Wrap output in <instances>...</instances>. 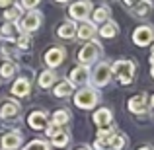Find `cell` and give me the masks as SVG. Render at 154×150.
<instances>
[{
	"label": "cell",
	"instance_id": "cell-1",
	"mask_svg": "<svg viewBox=\"0 0 154 150\" xmlns=\"http://www.w3.org/2000/svg\"><path fill=\"white\" fill-rule=\"evenodd\" d=\"M111 72H113V76L119 80V84L129 86V84L133 82V78H135V74H137V64L129 59H121V60H115V63L111 64Z\"/></svg>",
	"mask_w": 154,
	"mask_h": 150
},
{
	"label": "cell",
	"instance_id": "cell-2",
	"mask_svg": "<svg viewBox=\"0 0 154 150\" xmlns=\"http://www.w3.org/2000/svg\"><path fill=\"white\" fill-rule=\"evenodd\" d=\"M113 78V72H111V64L102 60L94 66V70L90 72V82L92 88H105Z\"/></svg>",
	"mask_w": 154,
	"mask_h": 150
},
{
	"label": "cell",
	"instance_id": "cell-3",
	"mask_svg": "<svg viewBox=\"0 0 154 150\" xmlns=\"http://www.w3.org/2000/svg\"><path fill=\"white\" fill-rule=\"evenodd\" d=\"M98 101H100V94H98V90L92 88V86H82L74 94V103H76V107H80V109H92V107L98 105Z\"/></svg>",
	"mask_w": 154,
	"mask_h": 150
},
{
	"label": "cell",
	"instance_id": "cell-4",
	"mask_svg": "<svg viewBox=\"0 0 154 150\" xmlns=\"http://www.w3.org/2000/svg\"><path fill=\"white\" fill-rule=\"evenodd\" d=\"M100 55H102V43L92 39V41H86V45L78 51V60H80V64L90 66V64H94L100 59Z\"/></svg>",
	"mask_w": 154,
	"mask_h": 150
},
{
	"label": "cell",
	"instance_id": "cell-5",
	"mask_svg": "<svg viewBox=\"0 0 154 150\" xmlns=\"http://www.w3.org/2000/svg\"><path fill=\"white\" fill-rule=\"evenodd\" d=\"M41 22H43V14L39 10H29L26 16H22L20 18V23H18V27H20V31L22 33H33V31H37L39 27H41Z\"/></svg>",
	"mask_w": 154,
	"mask_h": 150
},
{
	"label": "cell",
	"instance_id": "cell-6",
	"mask_svg": "<svg viewBox=\"0 0 154 150\" xmlns=\"http://www.w3.org/2000/svg\"><path fill=\"white\" fill-rule=\"evenodd\" d=\"M92 10H94V4L90 0H76L68 6V16L72 18V22H76V20L86 22V18L90 16Z\"/></svg>",
	"mask_w": 154,
	"mask_h": 150
},
{
	"label": "cell",
	"instance_id": "cell-7",
	"mask_svg": "<svg viewBox=\"0 0 154 150\" xmlns=\"http://www.w3.org/2000/svg\"><path fill=\"white\" fill-rule=\"evenodd\" d=\"M68 82L72 86H86L90 82V66L86 64H76L70 72H68Z\"/></svg>",
	"mask_w": 154,
	"mask_h": 150
},
{
	"label": "cell",
	"instance_id": "cell-8",
	"mask_svg": "<svg viewBox=\"0 0 154 150\" xmlns=\"http://www.w3.org/2000/svg\"><path fill=\"white\" fill-rule=\"evenodd\" d=\"M64 59H66V51H64V47H60V45L49 47V49H47V53L43 55V60H45V64H47L49 68L60 66Z\"/></svg>",
	"mask_w": 154,
	"mask_h": 150
},
{
	"label": "cell",
	"instance_id": "cell-9",
	"mask_svg": "<svg viewBox=\"0 0 154 150\" xmlns=\"http://www.w3.org/2000/svg\"><path fill=\"white\" fill-rule=\"evenodd\" d=\"M154 39V27L152 26H139L135 31H133V43L139 47H148Z\"/></svg>",
	"mask_w": 154,
	"mask_h": 150
},
{
	"label": "cell",
	"instance_id": "cell-10",
	"mask_svg": "<svg viewBox=\"0 0 154 150\" xmlns=\"http://www.w3.org/2000/svg\"><path fill=\"white\" fill-rule=\"evenodd\" d=\"M22 113V107H20L18 101L14 99H6L0 103V119L2 121H16Z\"/></svg>",
	"mask_w": 154,
	"mask_h": 150
},
{
	"label": "cell",
	"instance_id": "cell-11",
	"mask_svg": "<svg viewBox=\"0 0 154 150\" xmlns=\"http://www.w3.org/2000/svg\"><path fill=\"white\" fill-rule=\"evenodd\" d=\"M23 142V136L20 131H8L2 135V139H0V146L2 150H18L22 146Z\"/></svg>",
	"mask_w": 154,
	"mask_h": 150
},
{
	"label": "cell",
	"instance_id": "cell-12",
	"mask_svg": "<svg viewBox=\"0 0 154 150\" xmlns=\"http://www.w3.org/2000/svg\"><path fill=\"white\" fill-rule=\"evenodd\" d=\"M127 107H129V111L131 113H146V109H148V98H146V94L144 92H140V94H135L131 99L127 101Z\"/></svg>",
	"mask_w": 154,
	"mask_h": 150
},
{
	"label": "cell",
	"instance_id": "cell-13",
	"mask_svg": "<svg viewBox=\"0 0 154 150\" xmlns=\"http://www.w3.org/2000/svg\"><path fill=\"white\" fill-rule=\"evenodd\" d=\"M27 123L33 131H45L49 125V115L45 111H31L27 115Z\"/></svg>",
	"mask_w": 154,
	"mask_h": 150
},
{
	"label": "cell",
	"instance_id": "cell-14",
	"mask_svg": "<svg viewBox=\"0 0 154 150\" xmlns=\"http://www.w3.org/2000/svg\"><path fill=\"white\" fill-rule=\"evenodd\" d=\"M96 35H98V29H96V26L90 23V22H82V26L76 27V37L82 39V41H92Z\"/></svg>",
	"mask_w": 154,
	"mask_h": 150
},
{
	"label": "cell",
	"instance_id": "cell-15",
	"mask_svg": "<svg viewBox=\"0 0 154 150\" xmlns=\"http://www.w3.org/2000/svg\"><path fill=\"white\" fill-rule=\"evenodd\" d=\"M29 92H31V82L23 76L12 84V94L18 96V98H26V96H29Z\"/></svg>",
	"mask_w": 154,
	"mask_h": 150
},
{
	"label": "cell",
	"instance_id": "cell-16",
	"mask_svg": "<svg viewBox=\"0 0 154 150\" xmlns=\"http://www.w3.org/2000/svg\"><path fill=\"white\" fill-rule=\"evenodd\" d=\"M94 123L98 125V127H105V125H111L113 121V113L109 107H100L98 111H94Z\"/></svg>",
	"mask_w": 154,
	"mask_h": 150
},
{
	"label": "cell",
	"instance_id": "cell-17",
	"mask_svg": "<svg viewBox=\"0 0 154 150\" xmlns=\"http://www.w3.org/2000/svg\"><path fill=\"white\" fill-rule=\"evenodd\" d=\"M76 23L72 22H64V23H60L59 27H57V35H59L60 39H74L76 37Z\"/></svg>",
	"mask_w": 154,
	"mask_h": 150
},
{
	"label": "cell",
	"instance_id": "cell-18",
	"mask_svg": "<svg viewBox=\"0 0 154 150\" xmlns=\"http://www.w3.org/2000/svg\"><path fill=\"white\" fill-rule=\"evenodd\" d=\"M105 146L111 148V150H123L125 146H127V136H125L123 133H117L115 131L107 140H105Z\"/></svg>",
	"mask_w": 154,
	"mask_h": 150
},
{
	"label": "cell",
	"instance_id": "cell-19",
	"mask_svg": "<svg viewBox=\"0 0 154 150\" xmlns=\"http://www.w3.org/2000/svg\"><path fill=\"white\" fill-rule=\"evenodd\" d=\"M117 31H119L117 23L113 22V20H107V22H103L102 26H100L98 35H100V37H103V39H113L117 35Z\"/></svg>",
	"mask_w": 154,
	"mask_h": 150
},
{
	"label": "cell",
	"instance_id": "cell-20",
	"mask_svg": "<svg viewBox=\"0 0 154 150\" xmlns=\"http://www.w3.org/2000/svg\"><path fill=\"white\" fill-rule=\"evenodd\" d=\"M131 12H133L135 18H146L152 12V2H148V0H139V2L131 8Z\"/></svg>",
	"mask_w": 154,
	"mask_h": 150
},
{
	"label": "cell",
	"instance_id": "cell-21",
	"mask_svg": "<svg viewBox=\"0 0 154 150\" xmlns=\"http://www.w3.org/2000/svg\"><path fill=\"white\" fill-rule=\"evenodd\" d=\"M68 142H70V131H68V129H64V127L51 139V144L55 148H64Z\"/></svg>",
	"mask_w": 154,
	"mask_h": 150
},
{
	"label": "cell",
	"instance_id": "cell-22",
	"mask_svg": "<svg viewBox=\"0 0 154 150\" xmlns=\"http://www.w3.org/2000/svg\"><path fill=\"white\" fill-rule=\"evenodd\" d=\"M109 16H111V10H109V6H100V8H96L94 12H92V23H100V26H102L103 22H107L109 20Z\"/></svg>",
	"mask_w": 154,
	"mask_h": 150
},
{
	"label": "cell",
	"instance_id": "cell-23",
	"mask_svg": "<svg viewBox=\"0 0 154 150\" xmlns=\"http://www.w3.org/2000/svg\"><path fill=\"white\" fill-rule=\"evenodd\" d=\"M0 35H2L4 39H18V35H20L18 23H12V22L2 23V26H0Z\"/></svg>",
	"mask_w": 154,
	"mask_h": 150
},
{
	"label": "cell",
	"instance_id": "cell-24",
	"mask_svg": "<svg viewBox=\"0 0 154 150\" xmlns=\"http://www.w3.org/2000/svg\"><path fill=\"white\" fill-rule=\"evenodd\" d=\"M22 14H23V8L20 6V4H12V6H8L6 10H4L6 22H12V23H18V20L22 18Z\"/></svg>",
	"mask_w": 154,
	"mask_h": 150
},
{
	"label": "cell",
	"instance_id": "cell-25",
	"mask_svg": "<svg viewBox=\"0 0 154 150\" xmlns=\"http://www.w3.org/2000/svg\"><path fill=\"white\" fill-rule=\"evenodd\" d=\"M72 92H74V86H72L68 80L59 82L53 88V96H57V98H68V96H72Z\"/></svg>",
	"mask_w": 154,
	"mask_h": 150
},
{
	"label": "cell",
	"instance_id": "cell-26",
	"mask_svg": "<svg viewBox=\"0 0 154 150\" xmlns=\"http://www.w3.org/2000/svg\"><path fill=\"white\" fill-rule=\"evenodd\" d=\"M70 119H72V115H70V111L68 109H57L55 113H53V117H51V121L55 125H59V127H63V125H66V123H70Z\"/></svg>",
	"mask_w": 154,
	"mask_h": 150
},
{
	"label": "cell",
	"instance_id": "cell-27",
	"mask_svg": "<svg viewBox=\"0 0 154 150\" xmlns=\"http://www.w3.org/2000/svg\"><path fill=\"white\" fill-rule=\"evenodd\" d=\"M57 82V74L53 70H43L41 74H39V78H37V84H39V88H51L53 84Z\"/></svg>",
	"mask_w": 154,
	"mask_h": 150
},
{
	"label": "cell",
	"instance_id": "cell-28",
	"mask_svg": "<svg viewBox=\"0 0 154 150\" xmlns=\"http://www.w3.org/2000/svg\"><path fill=\"white\" fill-rule=\"evenodd\" d=\"M18 74V64L14 63V60H6V63L0 66V76L2 78H14V76Z\"/></svg>",
	"mask_w": 154,
	"mask_h": 150
},
{
	"label": "cell",
	"instance_id": "cell-29",
	"mask_svg": "<svg viewBox=\"0 0 154 150\" xmlns=\"http://www.w3.org/2000/svg\"><path fill=\"white\" fill-rule=\"evenodd\" d=\"M22 150H51V144L47 142V140H43V139H33V140H29Z\"/></svg>",
	"mask_w": 154,
	"mask_h": 150
},
{
	"label": "cell",
	"instance_id": "cell-30",
	"mask_svg": "<svg viewBox=\"0 0 154 150\" xmlns=\"http://www.w3.org/2000/svg\"><path fill=\"white\" fill-rule=\"evenodd\" d=\"M16 43H18V49L26 51V49H29V47H31V37L27 33H20L18 39H16Z\"/></svg>",
	"mask_w": 154,
	"mask_h": 150
},
{
	"label": "cell",
	"instance_id": "cell-31",
	"mask_svg": "<svg viewBox=\"0 0 154 150\" xmlns=\"http://www.w3.org/2000/svg\"><path fill=\"white\" fill-rule=\"evenodd\" d=\"M41 4V0H20V6L23 8V10H35V8Z\"/></svg>",
	"mask_w": 154,
	"mask_h": 150
},
{
	"label": "cell",
	"instance_id": "cell-32",
	"mask_svg": "<svg viewBox=\"0 0 154 150\" xmlns=\"http://www.w3.org/2000/svg\"><path fill=\"white\" fill-rule=\"evenodd\" d=\"M60 129H63V127H59V125H55V123H49V125H47V129H45V135L49 136V139H53Z\"/></svg>",
	"mask_w": 154,
	"mask_h": 150
},
{
	"label": "cell",
	"instance_id": "cell-33",
	"mask_svg": "<svg viewBox=\"0 0 154 150\" xmlns=\"http://www.w3.org/2000/svg\"><path fill=\"white\" fill-rule=\"evenodd\" d=\"M121 2H123V6H125V8H129V10H131V8L135 6L139 0H121Z\"/></svg>",
	"mask_w": 154,
	"mask_h": 150
},
{
	"label": "cell",
	"instance_id": "cell-34",
	"mask_svg": "<svg viewBox=\"0 0 154 150\" xmlns=\"http://www.w3.org/2000/svg\"><path fill=\"white\" fill-rule=\"evenodd\" d=\"M14 4V0H0V8H8Z\"/></svg>",
	"mask_w": 154,
	"mask_h": 150
},
{
	"label": "cell",
	"instance_id": "cell-35",
	"mask_svg": "<svg viewBox=\"0 0 154 150\" xmlns=\"http://www.w3.org/2000/svg\"><path fill=\"white\" fill-rule=\"evenodd\" d=\"M148 107H150L152 111H154V96H152V98H150V101H148Z\"/></svg>",
	"mask_w": 154,
	"mask_h": 150
},
{
	"label": "cell",
	"instance_id": "cell-36",
	"mask_svg": "<svg viewBox=\"0 0 154 150\" xmlns=\"http://www.w3.org/2000/svg\"><path fill=\"white\" fill-rule=\"evenodd\" d=\"M139 150H154V146H148V144H146V146H140Z\"/></svg>",
	"mask_w": 154,
	"mask_h": 150
},
{
	"label": "cell",
	"instance_id": "cell-37",
	"mask_svg": "<svg viewBox=\"0 0 154 150\" xmlns=\"http://www.w3.org/2000/svg\"><path fill=\"white\" fill-rule=\"evenodd\" d=\"M74 150H92L90 146H78V148H74Z\"/></svg>",
	"mask_w": 154,
	"mask_h": 150
},
{
	"label": "cell",
	"instance_id": "cell-38",
	"mask_svg": "<svg viewBox=\"0 0 154 150\" xmlns=\"http://www.w3.org/2000/svg\"><path fill=\"white\" fill-rule=\"evenodd\" d=\"M57 4H66V2H70V0H55Z\"/></svg>",
	"mask_w": 154,
	"mask_h": 150
},
{
	"label": "cell",
	"instance_id": "cell-39",
	"mask_svg": "<svg viewBox=\"0 0 154 150\" xmlns=\"http://www.w3.org/2000/svg\"><path fill=\"white\" fill-rule=\"evenodd\" d=\"M150 64H152V68H150V74H152V78H154V60H152Z\"/></svg>",
	"mask_w": 154,
	"mask_h": 150
},
{
	"label": "cell",
	"instance_id": "cell-40",
	"mask_svg": "<svg viewBox=\"0 0 154 150\" xmlns=\"http://www.w3.org/2000/svg\"><path fill=\"white\" fill-rule=\"evenodd\" d=\"M154 60V45H152V53H150V63Z\"/></svg>",
	"mask_w": 154,
	"mask_h": 150
},
{
	"label": "cell",
	"instance_id": "cell-41",
	"mask_svg": "<svg viewBox=\"0 0 154 150\" xmlns=\"http://www.w3.org/2000/svg\"><path fill=\"white\" fill-rule=\"evenodd\" d=\"M148 2H150V0H148Z\"/></svg>",
	"mask_w": 154,
	"mask_h": 150
}]
</instances>
